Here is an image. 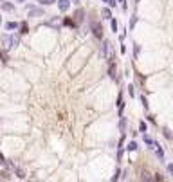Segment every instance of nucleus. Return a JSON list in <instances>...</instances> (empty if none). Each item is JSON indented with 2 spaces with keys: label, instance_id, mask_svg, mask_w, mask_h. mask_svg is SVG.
I'll return each mask as SVG.
<instances>
[{
  "label": "nucleus",
  "instance_id": "nucleus-1",
  "mask_svg": "<svg viewBox=\"0 0 173 182\" xmlns=\"http://www.w3.org/2000/svg\"><path fill=\"white\" fill-rule=\"evenodd\" d=\"M2 45L4 49H15L20 45V33L18 34H2Z\"/></svg>",
  "mask_w": 173,
  "mask_h": 182
},
{
  "label": "nucleus",
  "instance_id": "nucleus-2",
  "mask_svg": "<svg viewBox=\"0 0 173 182\" xmlns=\"http://www.w3.org/2000/svg\"><path fill=\"white\" fill-rule=\"evenodd\" d=\"M9 168H13V164L7 161V159L0 153V173H2V177L4 178H7L9 177Z\"/></svg>",
  "mask_w": 173,
  "mask_h": 182
},
{
  "label": "nucleus",
  "instance_id": "nucleus-3",
  "mask_svg": "<svg viewBox=\"0 0 173 182\" xmlns=\"http://www.w3.org/2000/svg\"><path fill=\"white\" fill-rule=\"evenodd\" d=\"M90 29H92V34H94V38H97V40H103V25H101V22H92Z\"/></svg>",
  "mask_w": 173,
  "mask_h": 182
},
{
  "label": "nucleus",
  "instance_id": "nucleus-4",
  "mask_svg": "<svg viewBox=\"0 0 173 182\" xmlns=\"http://www.w3.org/2000/svg\"><path fill=\"white\" fill-rule=\"evenodd\" d=\"M29 9V16L31 18H36V16H43L45 15V11H43V7H34V6H27Z\"/></svg>",
  "mask_w": 173,
  "mask_h": 182
},
{
  "label": "nucleus",
  "instance_id": "nucleus-5",
  "mask_svg": "<svg viewBox=\"0 0 173 182\" xmlns=\"http://www.w3.org/2000/svg\"><path fill=\"white\" fill-rule=\"evenodd\" d=\"M56 4H58V9L61 11V13H67L69 9H71V0H56Z\"/></svg>",
  "mask_w": 173,
  "mask_h": 182
},
{
  "label": "nucleus",
  "instance_id": "nucleus-6",
  "mask_svg": "<svg viewBox=\"0 0 173 182\" xmlns=\"http://www.w3.org/2000/svg\"><path fill=\"white\" fill-rule=\"evenodd\" d=\"M112 52V43L110 41H103V45H101V54H103V58H108V54Z\"/></svg>",
  "mask_w": 173,
  "mask_h": 182
},
{
  "label": "nucleus",
  "instance_id": "nucleus-7",
  "mask_svg": "<svg viewBox=\"0 0 173 182\" xmlns=\"http://www.w3.org/2000/svg\"><path fill=\"white\" fill-rule=\"evenodd\" d=\"M108 76L112 79H117V65L116 61H110V67H108Z\"/></svg>",
  "mask_w": 173,
  "mask_h": 182
},
{
  "label": "nucleus",
  "instance_id": "nucleus-8",
  "mask_svg": "<svg viewBox=\"0 0 173 182\" xmlns=\"http://www.w3.org/2000/svg\"><path fill=\"white\" fill-rule=\"evenodd\" d=\"M85 15H86L85 9L79 7V9H76V13H74V20H76V22H83V20H85Z\"/></svg>",
  "mask_w": 173,
  "mask_h": 182
},
{
  "label": "nucleus",
  "instance_id": "nucleus-9",
  "mask_svg": "<svg viewBox=\"0 0 173 182\" xmlns=\"http://www.w3.org/2000/svg\"><path fill=\"white\" fill-rule=\"evenodd\" d=\"M0 61H2L4 65H7V61H9V52H7V49H0Z\"/></svg>",
  "mask_w": 173,
  "mask_h": 182
},
{
  "label": "nucleus",
  "instance_id": "nucleus-10",
  "mask_svg": "<svg viewBox=\"0 0 173 182\" xmlns=\"http://www.w3.org/2000/svg\"><path fill=\"white\" fill-rule=\"evenodd\" d=\"M153 148H155V153H157V157H159V159H164V148H162V146H161L157 141L153 143Z\"/></svg>",
  "mask_w": 173,
  "mask_h": 182
},
{
  "label": "nucleus",
  "instance_id": "nucleus-11",
  "mask_svg": "<svg viewBox=\"0 0 173 182\" xmlns=\"http://www.w3.org/2000/svg\"><path fill=\"white\" fill-rule=\"evenodd\" d=\"M101 18H105V20H110V18H112L110 7H103V9H101Z\"/></svg>",
  "mask_w": 173,
  "mask_h": 182
},
{
  "label": "nucleus",
  "instance_id": "nucleus-12",
  "mask_svg": "<svg viewBox=\"0 0 173 182\" xmlns=\"http://www.w3.org/2000/svg\"><path fill=\"white\" fill-rule=\"evenodd\" d=\"M18 29H20V31H18L20 34H27V33H29V24H27V22H22V24L18 25Z\"/></svg>",
  "mask_w": 173,
  "mask_h": 182
},
{
  "label": "nucleus",
  "instance_id": "nucleus-13",
  "mask_svg": "<svg viewBox=\"0 0 173 182\" xmlns=\"http://www.w3.org/2000/svg\"><path fill=\"white\" fill-rule=\"evenodd\" d=\"M137 148H139V144H137V141H130V143L126 144V150H128V151H135Z\"/></svg>",
  "mask_w": 173,
  "mask_h": 182
},
{
  "label": "nucleus",
  "instance_id": "nucleus-14",
  "mask_svg": "<svg viewBox=\"0 0 173 182\" xmlns=\"http://www.w3.org/2000/svg\"><path fill=\"white\" fill-rule=\"evenodd\" d=\"M2 11H15V4L13 2H2Z\"/></svg>",
  "mask_w": 173,
  "mask_h": 182
},
{
  "label": "nucleus",
  "instance_id": "nucleus-15",
  "mask_svg": "<svg viewBox=\"0 0 173 182\" xmlns=\"http://www.w3.org/2000/svg\"><path fill=\"white\" fill-rule=\"evenodd\" d=\"M121 119H119V130H121V133H124L126 132V117H123V116H119Z\"/></svg>",
  "mask_w": 173,
  "mask_h": 182
},
{
  "label": "nucleus",
  "instance_id": "nucleus-16",
  "mask_svg": "<svg viewBox=\"0 0 173 182\" xmlns=\"http://www.w3.org/2000/svg\"><path fill=\"white\" fill-rule=\"evenodd\" d=\"M18 22H7V24H6V29L7 31H13V29H18Z\"/></svg>",
  "mask_w": 173,
  "mask_h": 182
},
{
  "label": "nucleus",
  "instance_id": "nucleus-17",
  "mask_svg": "<svg viewBox=\"0 0 173 182\" xmlns=\"http://www.w3.org/2000/svg\"><path fill=\"white\" fill-rule=\"evenodd\" d=\"M13 170H15V173H16L18 178H25V171H24V170H20V168H16V166H13Z\"/></svg>",
  "mask_w": 173,
  "mask_h": 182
},
{
  "label": "nucleus",
  "instance_id": "nucleus-18",
  "mask_svg": "<svg viewBox=\"0 0 173 182\" xmlns=\"http://www.w3.org/2000/svg\"><path fill=\"white\" fill-rule=\"evenodd\" d=\"M117 27H119L117 20L116 18H110V29H112V33H117Z\"/></svg>",
  "mask_w": 173,
  "mask_h": 182
},
{
  "label": "nucleus",
  "instance_id": "nucleus-19",
  "mask_svg": "<svg viewBox=\"0 0 173 182\" xmlns=\"http://www.w3.org/2000/svg\"><path fill=\"white\" fill-rule=\"evenodd\" d=\"M142 139H144V143H146V144H148L150 148H153V146H151V144H153L155 141H153V139H151V137H150V135H148V133H144V137H142Z\"/></svg>",
  "mask_w": 173,
  "mask_h": 182
},
{
  "label": "nucleus",
  "instance_id": "nucleus-20",
  "mask_svg": "<svg viewBox=\"0 0 173 182\" xmlns=\"http://www.w3.org/2000/svg\"><path fill=\"white\" fill-rule=\"evenodd\" d=\"M162 135L166 139H171L173 141V133H171V130H168V128H162Z\"/></svg>",
  "mask_w": 173,
  "mask_h": 182
},
{
  "label": "nucleus",
  "instance_id": "nucleus-21",
  "mask_svg": "<svg viewBox=\"0 0 173 182\" xmlns=\"http://www.w3.org/2000/svg\"><path fill=\"white\" fill-rule=\"evenodd\" d=\"M38 4L40 6H52V4H56V0H38Z\"/></svg>",
  "mask_w": 173,
  "mask_h": 182
},
{
  "label": "nucleus",
  "instance_id": "nucleus-22",
  "mask_svg": "<svg viewBox=\"0 0 173 182\" xmlns=\"http://www.w3.org/2000/svg\"><path fill=\"white\" fill-rule=\"evenodd\" d=\"M137 25V15H134L132 18H130V29H134Z\"/></svg>",
  "mask_w": 173,
  "mask_h": 182
},
{
  "label": "nucleus",
  "instance_id": "nucleus-23",
  "mask_svg": "<svg viewBox=\"0 0 173 182\" xmlns=\"http://www.w3.org/2000/svg\"><path fill=\"white\" fill-rule=\"evenodd\" d=\"M128 94H130V98H135V87L134 85H128Z\"/></svg>",
  "mask_w": 173,
  "mask_h": 182
},
{
  "label": "nucleus",
  "instance_id": "nucleus-24",
  "mask_svg": "<svg viewBox=\"0 0 173 182\" xmlns=\"http://www.w3.org/2000/svg\"><path fill=\"white\" fill-rule=\"evenodd\" d=\"M146 130H148V126H146V123H144V121H141V123H139V132H142V133H146Z\"/></svg>",
  "mask_w": 173,
  "mask_h": 182
},
{
  "label": "nucleus",
  "instance_id": "nucleus-25",
  "mask_svg": "<svg viewBox=\"0 0 173 182\" xmlns=\"http://www.w3.org/2000/svg\"><path fill=\"white\" fill-rule=\"evenodd\" d=\"M63 25H71V27H74L76 24H74V20H71V18H65V20H63Z\"/></svg>",
  "mask_w": 173,
  "mask_h": 182
},
{
  "label": "nucleus",
  "instance_id": "nucleus-26",
  "mask_svg": "<svg viewBox=\"0 0 173 182\" xmlns=\"http://www.w3.org/2000/svg\"><path fill=\"white\" fill-rule=\"evenodd\" d=\"M106 4H108V7H117V0H106Z\"/></svg>",
  "mask_w": 173,
  "mask_h": 182
},
{
  "label": "nucleus",
  "instance_id": "nucleus-27",
  "mask_svg": "<svg viewBox=\"0 0 173 182\" xmlns=\"http://www.w3.org/2000/svg\"><path fill=\"white\" fill-rule=\"evenodd\" d=\"M139 54H141V47H139V45H137V43H135V45H134V56H135V58H137V56H139Z\"/></svg>",
  "mask_w": 173,
  "mask_h": 182
},
{
  "label": "nucleus",
  "instance_id": "nucleus-28",
  "mask_svg": "<svg viewBox=\"0 0 173 182\" xmlns=\"http://www.w3.org/2000/svg\"><path fill=\"white\" fill-rule=\"evenodd\" d=\"M166 171L173 177V164H171V162H169V164H166Z\"/></svg>",
  "mask_w": 173,
  "mask_h": 182
},
{
  "label": "nucleus",
  "instance_id": "nucleus-29",
  "mask_svg": "<svg viewBox=\"0 0 173 182\" xmlns=\"http://www.w3.org/2000/svg\"><path fill=\"white\" fill-rule=\"evenodd\" d=\"M141 103H142V106H144V108L148 110V99H146L144 96H141Z\"/></svg>",
  "mask_w": 173,
  "mask_h": 182
},
{
  "label": "nucleus",
  "instance_id": "nucleus-30",
  "mask_svg": "<svg viewBox=\"0 0 173 182\" xmlns=\"http://www.w3.org/2000/svg\"><path fill=\"white\" fill-rule=\"evenodd\" d=\"M119 4H121V9H123V11H128V6H126V0H121Z\"/></svg>",
  "mask_w": 173,
  "mask_h": 182
},
{
  "label": "nucleus",
  "instance_id": "nucleus-31",
  "mask_svg": "<svg viewBox=\"0 0 173 182\" xmlns=\"http://www.w3.org/2000/svg\"><path fill=\"white\" fill-rule=\"evenodd\" d=\"M119 178H121V170H117V171H116V175L112 177V180H119Z\"/></svg>",
  "mask_w": 173,
  "mask_h": 182
},
{
  "label": "nucleus",
  "instance_id": "nucleus-32",
  "mask_svg": "<svg viewBox=\"0 0 173 182\" xmlns=\"http://www.w3.org/2000/svg\"><path fill=\"white\" fill-rule=\"evenodd\" d=\"M124 38H126V31H123V33L119 34V41L123 43V41H124Z\"/></svg>",
  "mask_w": 173,
  "mask_h": 182
},
{
  "label": "nucleus",
  "instance_id": "nucleus-33",
  "mask_svg": "<svg viewBox=\"0 0 173 182\" xmlns=\"http://www.w3.org/2000/svg\"><path fill=\"white\" fill-rule=\"evenodd\" d=\"M119 51H121V54H124V52H126V47H124L123 43H121V49H119Z\"/></svg>",
  "mask_w": 173,
  "mask_h": 182
},
{
  "label": "nucleus",
  "instance_id": "nucleus-34",
  "mask_svg": "<svg viewBox=\"0 0 173 182\" xmlns=\"http://www.w3.org/2000/svg\"><path fill=\"white\" fill-rule=\"evenodd\" d=\"M72 4H79V0H72Z\"/></svg>",
  "mask_w": 173,
  "mask_h": 182
},
{
  "label": "nucleus",
  "instance_id": "nucleus-35",
  "mask_svg": "<svg viewBox=\"0 0 173 182\" xmlns=\"http://www.w3.org/2000/svg\"><path fill=\"white\" fill-rule=\"evenodd\" d=\"M15 2H25V0H15Z\"/></svg>",
  "mask_w": 173,
  "mask_h": 182
},
{
  "label": "nucleus",
  "instance_id": "nucleus-36",
  "mask_svg": "<svg viewBox=\"0 0 173 182\" xmlns=\"http://www.w3.org/2000/svg\"><path fill=\"white\" fill-rule=\"evenodd\" d=\"M134 2H135V4H137V2H141V0H134Z\"/></svg>",
  "mask_w": 173,
  "mask_h": 182
},
{
  "label": "nucleus",
  "instance_id": "nucleus-37",
  "mask_svg": "<svg viewBox=\"0 0 173 182\" xmlns=\"http://www.w3.org/2000/svg\"><path fill=\"white\" fill-rule=\"evenodd\" d=\"M117 2H121V0H117Z\"/></svg>",
  "mask_w": 173,
  "mask_h": 182
},
{
  "label": "nucleus",
  "instance_id": "nucleus-38",
  "mask_svg": "<svg viewBox=\"0 0 173 182\" xmlns=\"http://www.w3.org/2000/svg\"><path fill=\"white\" fill-rule=\"evenodd\" d=\"M103 2H106V0H103Z\"/></svg>",
  "mask_w": 173,
  "mask_h": 182
}]
</instances>
